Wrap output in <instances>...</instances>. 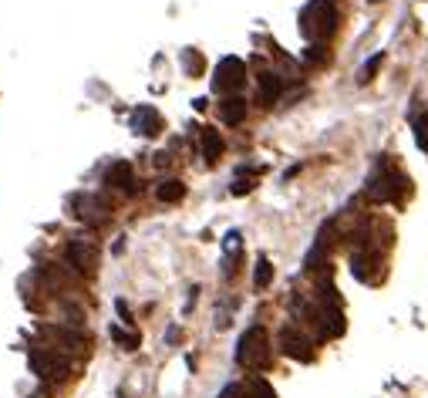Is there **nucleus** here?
<instances>
[{
	"label": "nucleus",
	"instance_id": "obj_1",
	"mask_svg": "<svg viewBox=\"0 0 428 398\" xmlns=\"http://www.w3.org/2000/svg\"><path fill=\"white\" fill-rule=\"evenodd\" d=\"M337 20H341V14L330 0H310L300 14V31L310 41H321V37H330L337 31Z\"/></svg>",
	"mask_w": 428,
	"mask_h": 398
},
{
	"label": "nucleus",
	"instance_id": "obj_2",
	"mask_svg": "<svg viewBox=\"0 0 428 398\" xmlns=\"http://www.w3.org/2000/svg\"><path fill=\"white\" fill-rule=\"evenodd\" d=\"M408 192H411V179H405L394 169H381V175H375L371 186H368V196L375 203H405Z\"/></svg>",
	"mask_w": 428,
	"mask_h": 398
},
{
	"label": "nucleus",
	"instance_id": "obj_3",
	"mask_svg": "<svg viewBox=\"0 0 428 398\" xmlns=\"http://www.w3.org/2000/svg\"><path fill=\"white\" fill-rule=\"evenodd\" d=\"M270 361V341H267V331L263 328H250L236 345V364L243 368H267Z\"/></svg>",
	"mask_w": 428,
	"mask_h": 398
},
{
	"label": "nucleus",
	"instance_id": "obj_4",
	"mask_svg": "<svg viewBox=\"0 0 428 398\" xmlns=\"http://www.w3.org/2000/svg\"><path fill=\"white\" fill-rule=\"evenodd\" d=\"M31 371L44 381H65L71 375V361L58 351H31Z\"/></svg>",
	"mask_w": 428,
	"mask_h": 398
},
{
	"label": "nucleus",
	"instance_id": "obj_5",
	"mask_svg": "<svg viewBox=\"0 0 428 398\" xmlns=\"http://www.w3.org/2000/svg\"><path fill=\"white\" fill-rule=\"evenodd\" d=\"M243 81H246V65L240 58H223L216 65V74H213L216 91H236V88H243Z\"/></svg>",
	"mask_w": 428,
	"mask_h": 398
},
{
	"label": "nucleus",
	"instance_id": "obj_6",
	"mask_svg": "<svg viewBox=\"0 0 428 398\" xmlns=\"http://www.w3.org/2000/svg\"><path fill=\"white\" fill-rule=\"evenodd\" d=\"M65 257H68V263L81 274V277H91L95 274V263H98V253H95V246L85 240H71L68 250H65Z\"/></svg>",
	"mask_w": 428,
	"mask_h": 398
},
{
	"label": "nucleus",
	"instance_id": "obj_7",
	"mask_svg": "<svg viewBox=\"0 0 428 398\" xmlns=\"http://www.w3.org/2000/svg\"><path fill=\"white\" fill-rule=\"evenodd\" d=\"M280 347H283V354H287V358H293V361H310V358H314V345H310V341L297 328H283V331H280Z\"/></svg>",
	"mask_w": 428,
	"mask_h": 398
},
{
	"label": "nucleus",
	"instance_id": "obj_8",
	"mask_svg": "<svg viewBox=\"0 0 428 398\" xmlns=\"http://www.w3.org/2000/svg\"><path fill=\"white\" fill-rule=\"evenodd\" d=\"M132 128H135L138 135H145V139H152L162 132V119H159V112H155L152 105H142L132 112Z\"/></svg>",
	"mask_w": 428,
	"mask_h": 398
},
{
	"label": "nucleus",
	"instance_id": "obj_9",
	"mask_svg": "<svg viewBox=\"0 0 428 398\" xmlns=\"http://www.w3.org/2000/svg\"><path fill=\"white\" fill-rule=\"evenodd\" d=\"M105 183H108L112 190L132 192V190H135V173H132V166H128V162H115V166H108Z\"/></svg>",
	"mask_w": 428,
	"mask_h": 398
},
{
	"label": "nucleus",
	"instance_id": "obj_10",
	"mask_svg": "<svg viewBox=\"0 0 428 398\" xmlns=\"http://www.w3.org/2000/svg\"><path fill=\"white\" fill-rule=\"evenodd\" d=\"M280 95H283V78L274 74V71H263L260 74V85H257V98L263 105H274Z\"/></svg>",
	"mask_w": 428,
	"mask_h": 398
},
{
	"label": "nucleus",
	"instance_id": "obj_11",
	"mask_svg": "<svg viewBox=\"0 0 428 398\" xmlns=\"http://www.w3.org/2000/svg\"><path fill=\"white\" fill-rule=\"evenodd\" d=\"M71 206H74V216H78V220H88V223H98L105 216V213H98V209H105V203L95 199V196H74Z\"/></svg>",
	"mask_w": 428,
	"mask_h": 398
},
{
	"label": "nucleus",
	"instance_id": "obj_12",
	"mask_svg": "<svg viewBox=\"0 0 428 398\" xmlns=\"http://www.w3.org/2000/svg\"><path fill=\"white\" fill-rule=\"evenodd\" d=\"M220 119H223L226 125H240V121L246 119V102H243L240 95H229L226 102H220Z\"/></svg>",
	"mask_w": 428,
	"mask_h": 398
},
{
	"label": "nucleus",
	"instance_id": "obj_13",
	"mask_svg": "<svg viewBox=\"0 0 428 398\" xmlns=\"http://www.w3.org/2000/svg\"><path fill=\"white\" fill-rule=\"evenodd\" d=\"M199 145H203V156L206 162H216V159L223 156V135L216 132V128H203V135H199Z\"/></svg>",
	"mask_w": 428,
	"mask_h": 398
},
{
	"label": "nucleus",
	"instance_id": "obj_14",
	"mask_svg": "<svg viewBox=\"0 0 428 398\" xmlns=\"http://www.w3.org/2000/svg\"><path fill=\"white\" fill-rule=\"evenodd\" d=\"M182 196H186V186H182L179 179H166V183L155 186V199H159V203H179Z\"/></svg>",
	"mask_w": 428,
	"mask_h": 398
},
{
	"label": "nucleus",
	"instance_id": "obj_15",
	"mask_svg": "<svg viewBox=\"0 0 428 398\" xmlns=\"http://www.w3.org/2000/svg\"><path fill=\"white\" fill-rule=\"evenodd\" d=\"M108 334H112V341H115L119 347H125V351H135V347L142 345V338H138L135 331H125V328H119V324L108 331Z\"/></svg>",
	"mask_w": 428,
	"mask_h": 398
},
{
	"label": "nucleus",
	"instance_id": "obj_16",
	"mask_svg": "<svg viewBox=\"0 0 428 398\" xmlns=\"http://www.w3.org/2000/svg\"><path fill=\"white\" fill-rule=\"evenodd\" d=\"M243 395H246V398H276V392L270 388V381L250 378L246 385H243Z\"/></svg>",
	"mask_w": 428,
	"mask_h": 398
},
{
	"label": "nucleus",
	"instance_id": "obj_17",
	"mask_svg": "<svg viewBox=\"0 0 428 398\" xmlns=\"http://www.w3.org/2000/svg\"><path fill=\"white\" fill-rule=\"evenodd\" d=\"M253 175H257V169H240V175L233 179L229 192H233V196H246V192L253 190Z\"/></svg>",
	"mask_w": 428,
	"mask_h": 398
},
{
	"label": "nucleus",
	"instance_id": "obj_18",
	"mask_svg": "<svg viewBox=\"0 0 428 398\" xmlns=\"http://www.w3.org/2000/svg\"><path fill=\"white\" fill-rule=\"evenodd\" d=\"M253 284H257V291H263V287H270L274 284V263L270 260H260L257 270H253Z\"/></svg>",
	"mask_w": 428,
	"mask_h": 398
},
{
	"label": "nucleus",
	"instance_id": "obj_19",
	"mask_svg": "<svg viewBox=\"0 0 428 398\" xmlns=\"http://www.w3.org/2000/svg\"><path fill=\"white\" fill-rule=\"evenodd\" d=\"M411 128H415V142H418V149H425L428 152V115H418Z\"/></svg>",
	"mask_w": 428,
	"mask_h": 398
},
{
	"label": "nucleus",
	"instance_id": "obj_20",
	"mask_svg": "<svg viewBox=\"0 0 428 398\" xmlns=\"http://www.w3.org/2000/svg\"><path fill=\"white\" fill-rule=\"evenodd\" d=\"M304 61H310V65H324V61H327V48H321V44H310L307 51H304Z\"/></svg>",
	"mask_w": 428,
	"mask_h": 398
},
{
	"label": "nucleus",
	"instance_id": "obj_21",
	"mask_svg": "<svg viewBox=\"0 0 428 398\" xmlns=\"http://www.w3.org/2000/svg\"><path fill=\"white\" fill-rule=\"evenodd\" d=\"M381 61H384L381 54H375V58H368V65L361 68V81H371V78H375V71L381 68Z\"/></svg>",
	"mask_w": 428,
	"mask_h": 398
},
{
	"label": "nucleus",
	"instance_id": "obj_22",
	"mask_svg": "<svg viewBox=\"0 0 428 398\" xmlns=\"http://www.w3.org/2000/svg\"><path fill=\"white\" fill-rule=\"evenodd\" d=\"M240 392H243V385H226V388H223V395H220V398H236Z\"/></svg>",
	"mask_w": 428,
	"mask_h": 398
}]
</instances>
